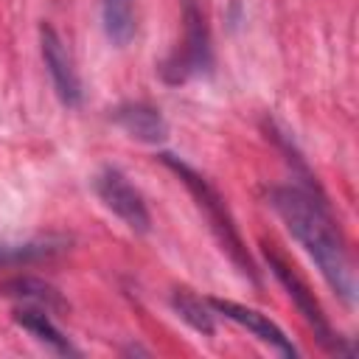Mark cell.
I'll use <instances>...</instances> for the list:
<instances>
[{
    "label": "cell",
    "instance_id": "cell-1",
    "mask_svg": "<svg viewBox=\"0 0 359 359\" xmlns=\"http://www.w3.org/2000/svg\"><path fill=\"white\" fill-rule=\"evenodd\" d=\"M269 205L283 219L286 230L297 238V244L317 264L325 283L345 303H356V272L345 241L334 224V216L320 196V191H309L300 185H278L269 191Z\"/></svg>",
    "mask_w": 359,
    "mask_h": 359
},
{
    "label": "cell",
    "instance_id": "cell-2",
    "mask_svg": "<svg viewBox=\"0 0 359 359\" xmlns=\"http://www.w3.org/2000/svg\"><path fill=\"white\" fill-rule=\"evenodd\" d=\"M160 163L188 188V194L194 196L196 208L205 213L210 233L216 236V241L222 244V250L227 252V258L233 261V266H236L247 280H252V283L258 286V283H261V275H258V269H255V264H252V258H250V252H247V247H244V238H241V233H238V227H236V222H233V216H230L224 199L219 196V191H216L199 171H194L185 160H180L177 154L163 151V154H160Z\"/></svg>",
    "mask_w": 359,
    "mask_h": 359
},
{
    "label": "cell",
    "instance_id": "cell-3",
    "mask_svg": "<svg viewBox=\"0 0 359 359\" xmlns=\"http://www.w3.org/2000/svg\"><path fill=\"white\" fill-rule=\"evenodd\" d=\"M261 247H264V258H266V264H269L272 275H275V278H278V283L286 289V294L292 297V303L297 306V311L303 314V320L309 323V328L314 331L317 342H320L328 353L351 356V353H353V345H351V342H345V337H339V334L334 331V325L328 323V317H325L323 306L317 303V297H314V292L309 289V283L303 280V275L289 264V258H286L275 244L264 241Z\"/></svg>",
    "mask_w": 359,
    "mask_h": 359
},
{
    "label": "cell",
    "instance_id": "cell-4",
    "mask_svg": "<svg viewBox=\"0 0 359 359\" xmlns=\"http://www.w3.org/2000/svg\"><path fill=\"white\" fill-rule=\"evenodd\" d=\"M182 25H185L182 48L174 50L160 65V76L168 84H182V81H188L194 76H202L213 65L210 34H208L205 14H202V8H199L196 0H182Z\"/></svg>",
    "mask_w": 359,
    "mask_h": 359
},
{
    "label": "cell",
    "instance_id": "cell-5",
    "mask_svg": "<svg viewBox=\"0 0 359 359\" xmlns=\"http://www.w3.org/2000/svg\"><path fill=\"white\" fill-rule=\"evenodd\" d=\"M93 191L101 199V205L107 210H112L132 233L143 236L151 230V216L149 208L140 196V191L123 177V171H118L115 165H104L95 177H93Z\"/></svg>",
    "mask_w": 359,
    "mask_h": 359
},
{
    "label": "cell",
    "instance_id": "cell-6",
    "mask_svg": "<svg viewBox=\"0 0 359 359\" xmlns=\"http://www.w3.org/2000/svg\"><path fill=\"white\" fill-rule=\"evenodd\" d=\"M39 48H42V59H45V67H48V76L53 81V90L59 95V101L70 109H76L84 98V90H81V79H79V70H76V62L65 45V39L59 36V31L48 22L39 25Z\"/></svg>",
    "mask_w": 359,
    "mask_h": 359
},
{
    "label": "cell",
    "instance_id": "cell-7",
    "mask_svg": "<svg viewBox=\"0 0 359 359\" xmlns=\"http://www.w3.org/2000/svg\"><path fill=\"white\" fill-rule=\"evenodd\" d=\"M208 303H210L213 314L247 328L252 337H258L264 345L275 348L280 356H297V348L292 345V339L258 309H250V306H241V303H233V300H222V297H208Z\"/></svg>",
    "mask_w": 359,
    "mask_h": 359
},
{
    "label": "cell",
    "instance_id": "cell-8",
    "mask_svg": "<svg viewBox=\"0 0 359 359\" xmlns=\"http://www.w3.org/2000/svg\"><path fill=\"white\" fill-rule=\"evenodd\" d=\"M112 118L129 137H135L140 143H163L168 137V123H165L163 112L151 104H143V101L121 104V107H115Z\"/></svg>",
    "mask_w": 359,
    "mask_h": 359
},
{
    "label": "cell",
    "instance_id": "cell-9",
    "mask_svg": "<svg viewBox=\"0 0 359 359\" xmlns=\"http://www.w3.org/2000/svg\"><path fill=\"white\" fill-rule=\"evenodd\" d=\"M14 320H17V325H22L36 342L48 345L50 351H56V353H62V356H76V353H79V351L73 348V342L53 325L48 309H42V306H22V309L14 311Z\"/></svg>",
    "mask_w": 359,
    "mask_h": 359
},
{
    "label": "cell",
    "instance_id": "cell-10",
    "mask_svg": "<svg viewBox=\"0 0 359 359\" xmlns=\"http://www.w3.org/2000/svg\"><path fill=\"white\" fill-rule=\"evenodd\" d=\"M171 309H174L177 317L185 320L194 331H199V334H205V337H210V334L216 331V323H213L216 314H213L210 303L202 300V297H196L194 292H188V289H174V292H171Z\"/></svg>",
    "mask_w": 359,
    "mask_h": 359
},
{
    "label": "cell",
    "instance_id": "cell-11",
    "mask_svg": "<svg viewBox=\"0 0 359 359\" xmlns=\"http://www.w3.org/2000/svg\"><path fill=\"white\" fill-rule=\"evenodd\" d=\"M65 238H34V241H3L0 238V266L8 264H25V261H36V258H48L59 250H65Z\"/></svg>",
    "mask_w": 359,
    "mask_h": 359
},
{
    "label": "cell",
    "instance_id": "cell-12",
    "mask_svg": "<svg viewBox=\"0 0 359 359\" xmlns=\"http://www.w3.org/2000/svg\"><path fill=\"white\" fill-rule=\"evenodd\" d=\"M0 292L8 294V297H20V300H28V303L45 306V309L62 306V297L56 294V289L48 286V283H42V280H36V278H14V280H6L0 286Z\"/></svg>",
    "mask_w": 359,
    "mask_h": 359
},
{
    "label": "cell",
    "instance_id": "cell-13",
    "mask_svg": "<svg viewBox=\"0 0 359 359\" xmlns=\"http://www.w3.org/2000/svg\"><path fill=\"white\" fill-rule=\"evenodd\" d=\"M104 8H132V0H104Z\"/></svg>",
    "mask_w": 359,
    "mask_h": 359
}]
</instances>
